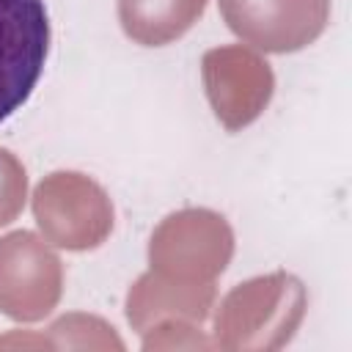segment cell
I'll return each instance as SVG.
<instances>
[{"label":"cell","instance_id":"obj_1","mask_svg":"<svg viewBox=\"0 0 352 352\" xmlns=\"http://www.w3.org/2000/svg\"><path fill=\"white\" fill-rule=\"evenodd\" d=\"M47 52L50 16L44 0H0V124L30 99Z\"/></svg>","mask_w":352,"mask_h":352},{"label":"cell","instance_id":"obj_2","mask_svg":"<svg viewBox=\"0 0 352 352\" xmlns=\"http://www.w3.org/2000/svg\"><path fill=\"white\" fill-rule=\"evenodd\" d=\"M228 25L267 50H297L311 41L327 14L324 0H223Z\"/></svg>","mask_w":352,"mask_h":352},{"label":"cell","instance_id":"obj_3","mask_svg":"<svg viewBox=\"0 0 352 352\" xmlns=\"http://www.w3.org/2000/svg\"><path fill=\"white\" fill-rule=\"evenodd\" d=\"M206 0H121L124 30L143 44H165L184 33Z\"/></svg>","mask_w":352,"mask_h":352}]
</instances>
